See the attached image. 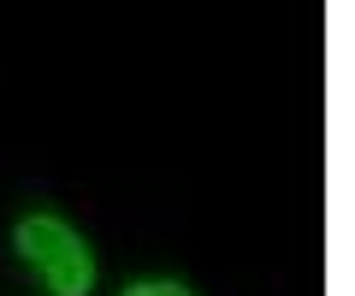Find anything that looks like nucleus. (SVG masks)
<instances>
[{"instance_id":"obj_1","label":"nucleus","mask_w":355,"mask_h":296,"mask_svg":"<svg viewBox=\"0 0 355 296\" xmlns=\"http://www.w3.org/2000/svg\"><path fill=\"white\" fill-rule=\"evenodd\" d=\"M12 249L24 255V267H36L48 296H89L95 290V255H89L83 232L65 225L60 214H24L12 232Z\"/></svg>"},{"instance_id":"obj_2","label":"nucleus","mask_w":355,"mask_h":296,"mask_svg":"<svg viewBox=\"0 0 355 296\" xmlns=\"http://www.w3.org/2000/svg\"><path fill=\"white\" fill-rule=\"evenodd\" d=\"M125 296H196V290L178 279H142V284H125Z\"/></svg>"}]
</instances>
